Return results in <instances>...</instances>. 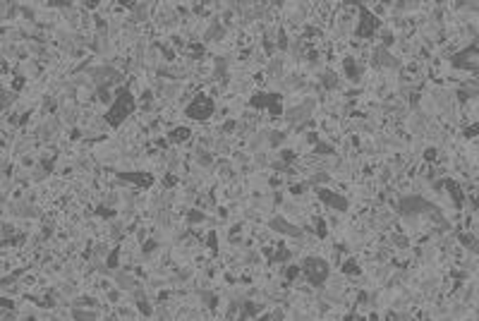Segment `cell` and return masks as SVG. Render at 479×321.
Wrapping results in <instances>:
<instances>
[{
	"instance_id": "obj_1",
	"label": "cell",
	"mask_w": 479,
	"mask_h": 321,
	"mask_svg": "<svg viewBox=\"0 0 479 321\" xmlns=\"http://www.w3.org/2000/svg\"><path fill=\"white\" fill-rule=\"evenodd\" d=\"M134 111V96L127 91V89H117L113 96V103L106 113V125L108 127H117L122 120H127L130 113Z\"/></svg>"
},
{
	"instance_id": "obj_2",
	"label": "cell",
	"mask_w": 479,
	"mask_h": 321,
	"mask_svg": "<svg viewBox=\"0 0 479 321\" xmlns=\"http://www.w3.org/2000/svg\"><path fill=\"white\" fill-rule=\"evenodd\" d=\"M213 111H216V106H213V98H211L209 94H197V96L187 103V108H185L187 117L199 120V122L209 120V117L213 115Z\"/></svg>"
},
{
	"instance_id": "obj_3",
	"label": "cell",
	"mask_w": 479,
	"mask_h": 321,
	"mask_svg": "<svg viewBox=\"0 0 479 321\" xmlns=\"http://www.w3.org/2000/svg\"><path fill=\"white\" fill-rule=\"evenodd\" d=\"M302 271H305V276H307V281L311 285H324L326 278H328V264L324 259H319V257H307L302 262Z\"/></svg>"
},
{
	"instance_id": "obj_4",
	"label": "cell",
	"mask_w": 479,
	"mask_h": 321,
	"mask_svg": "<svg viewBox=\"0 0 479 321\" xmlns=\"http://www.w3.org/2000/svg\"><path fill=\"white\" fill-rule=\"evenodd\" d=\"M398 208L405 216H417V213H431L434 211V206L429 204L426 199H422V197H405V199H400Z\"/></svg>"
},
{
	"instance_id": "obj_5",
	"label": "cell",
	"mask_w": 479,
	"mask_h": 321,
	"mask_svg": "<svg viewBox=\"0 0 479 321\" xmlns=\"http://www.w3.org/2000/svg\"><path fill=\"white\" fill-rule=\"evenodd\" d=\"M316 194H319V199L324 202L326 206H331V208H336V211H347V199L345 197H340V194H333L331 189H324V187H319L316 189Z\"/></svg>"
},
{
	"instance_id": "obj_6",
	"label": "cell",
	"mask_w": 479,
	"mask_h": 321,
	"mask_svg": "<svg viewBox=\"0 0 479 321\" xmlns=\"http://www.w3.org/2000/svg\"><path fill=\"white\" fill-rule=\"evenodd\" d=\"M268 228L271 230H276V233H283V235H290V237H300L302 230L297 228V226H292L290 221H285L283 216H273L271 221H268Z\"/></svg>"
},
{
	"instance_id": "obj_7",
	"label": "cell",
	"mask_w": 479,
	"mask_h": 321,
	"mask_svg": "<svg viewBox=\"0 0 479 321\" xmlns=\"http://www.w3.org/2000/svg\"><path fill=\"white\" fill-rule=\"evenodd\" d=\"M376 19H374V15L369 12V10H360V27H357V34L360 36H364V38H369V36H374V29H376Z\"/></svg>"
},
{
	"instance_id": "obj_8",
	"label": "cell",
	"mask_w": 479,
	"mask_h": 321,
	"mask_svg": "<svg viewBox=\"0 0 479 321\" xmlns=\"http://www.w3.org/2000/svg\"><path fill=\"white\" fill-rule=\"evenodd\" d=\"M311 108H314V101H305V103H300V106H295V108H290L285 117L290 120V122H302V120H307L311 115Z\"/></svg>"
},
{
	"instance_id": "obj_9",
	"label": "cell",
	"mask_w": 479,
	"mask_h": 321,
	"mask_svg": "<svg viewBox=\"0 0 479 321\" xmlns=\"http://www.w3.org/2000/svg\"><path fill=\"white\" fill-rule=\"evenodd\" d=\"M374 65L376 67H398L400 62L388 53V48H383V46H379L376 51H374Z\"/></svg>"
},
{
	"instance_id": "obj_10",
	"label": "cell",
	"mask_w": 479,
	"mask_h": 321,
	"mask_svg": "<svg viewBox=\"0 0 479 321\" xmlns=\"http://www.w3.org/2000/svg\"><path fill=\"white\" fill-rule=\"evenodd\" d=\"M120 180H125V182H132V185H137L139 189H146L151 182H153V177L149 175V173H120Z\"/></svg>"
},
{
	"instance_id": "obj_11",
	"label": "cell",
	"mask_w": 479,
	"mask_h": 321,
	"mask_svg": "<svg viewBox=\"0 0 479 321\" xmlns=\"http://www.w3.org/2000/svg\"><path fill=\"white\" fill-rule=\"evenodd\" d=\"M223 34H226V29L218 24V19H213V24L206 29V36H204V41H218V38H223Z\"/></svg>"
},
{
	"instance_id": "obj_12",
	"label": "cell",
	"mask_w": 479,
	"mask_h": 321,
	"mask_svg": "<svg viewBox=\"0 0 479 321\" xmlns=\"http://www.w3.org/2000/svg\"><path fill=\"white\" fill-rule=\"evenodd\" d=\"M190 137H192V130H190V127H175V130L170 132V142H175V144L187 142Z\"/></svg>"
},
{
	"instance_id": "obj_13",
	"label": "cell",
	"mask_w": 479,
	"mask_h": 321,
	"mask_svg": "<svg viewBox=\"0 0 479 321\" xmlns=\"http://www.w3.org/2000/svg\"><path fill=\"white\" fill-rule=\"evenodd\" d=\"M115 281H117V285L122 288V290H137V281L134 278H130V276H125V273H115Z\"/></svg>"
},
{
	"instance_id": "obj_14",
	"label": "cell",
	"mask_w": 479,
	"mask_h": 321,
	"mask_svg": "<svg viewBox=\"0 0 479 321\" xmlns=\"http://www.w3.org/2000/svg\"><path fill=\"white\" fill-rule=\"evenodd\" d=\"M321 82H324V87H326V89H336V84H338V77H336L331 70H326V72L321 75Z\"/></svg>"
},
{
	"instance_id": "obj_15",
	"label": "cell",
	"mask_w": 479,
	"mask_h": 321,
	"mask_svg": "<svg viewBox=\"0 0 479 321\" xmlns=\"http://www.w3.org/2000/svg\"><path fill=\"white\" fill-rule=\"evenodd\" d=\"M75 321H98V314H94V312H82V309H75Z\"/></svg>"
},
{
	"instance_id": "obj_16",
	"label": "cell",
	"mask_w": 479,
	"mask_h": 321,
	"mask_svg": "<svg viewBox=\"0 0 479 321\" xmlns=\"http://www.w3.org/2000/svg\"><path fill=\"white\" fill-rule=\"evenodd\" d=\"M194 156H197V161L201 163V166H211V163H213V156H211V153H206V151H201V149L194 151Z\"/></svg>"
},
{
	"instance_id": "obj_17",
	"label": "cell",
	"mask_w": 479,
	"mask_h": 321,
	"mask_svg": "<svg viewBox=\"0 0 479 321\" xmlns=\"http://www.w3.org/2000/svg\"><path fill=\"white\" fill-rule=\"evenodd\" d=\"M314 151H316L319 156H324V153L331 156V153H333V146L328 144V142H316V149H314Z\"/></svg>"
},
{
	"instance_id": "obj_18",
	"label": "cell",
	"mask_w": 479,
	"mask_h": 321,
	"mask_svg": "<svg viewBox=\"0 0 479 321\" xmlns=\"http://www.w3.org/2000/svg\"><path fill=\"white\" fill-rule=\"evenodd\" d=\"M199 295H201V300H204L206 307H216V300H218V297H216L213 292H199Z\"/></svg>"
},
{
	"instance_id": "obj_19",
	"label": "cell",
	"mask_w": 479,
	"mask_h": 321,
	"mask_svg": "<svg viewBox=\"0 0 479 321\" xmlns=\"http://www.w3.org/2000/svg\"><path fill=\"white\" fill-rule=\"evenodd\" d=\"M187 221H190V223H199V221H204V213L197 211V208H192V211L187 213Z\"/></svg>"
},
{
	"instance_id": "obj_20",
	"label": "cell",
	"mask_w": 479,
	"mask_h": 321,
	"mask_svg": "<svg viewBox=\"0 0 479 321\" xmlns=\"http://www.w3.org/2000/svg\"><path fill=\"white\" fill-rule=\"evenodd\" d=\"M343 271H347V273H352V276H355V273H360V266H357L355 262H347L345 266H343Z\"/></svg>"
},
{
	"instance_id": "obj_21",
	"label": "cell",
	"mask_w": 479,
	"mask_h": 321,
	"mask_svg": "<svg viewBox=\"0 0 479 321\" xmlns=\"http://www.w3.org/2000/svg\"><path fill=\"white\" fill-rule=\"evenodd\" d=\"M393 242L398 247H407V237L405 235H393Z\"/></svg>"
},
{
	"instance_id": "obj_22",
	"label": "cell",
	"mask_w": 479,
	"mask_h": 321,
	"mask_svg": "<svg viewBox=\"0 0 479 321\" xmlns=\"http://www.w3.org/2000/svg\"><path fill=\"white\" fill-rule=\"evenodd\" d=\"M117 259H120V254H117V252H113V254L108 257V268H115V266H117Z\"/></svg>"
}]
</instances>
